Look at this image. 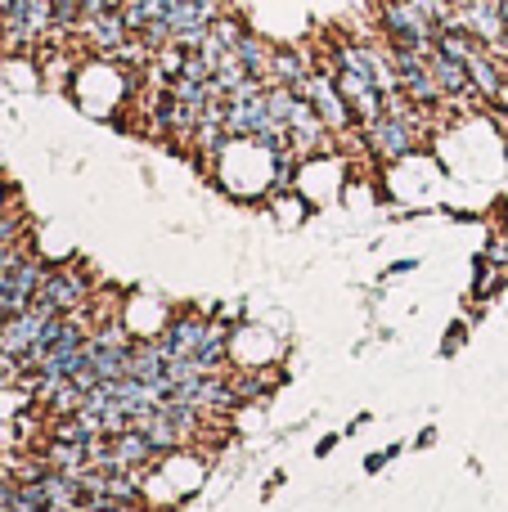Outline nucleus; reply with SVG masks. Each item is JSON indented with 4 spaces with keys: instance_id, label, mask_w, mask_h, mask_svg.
<instances>
[{
    "instance_id": "f257e3e1",
    "label": "nucleus",
    "mask_w": 508,
    "mask_h": 512,
    "mask_svg": "<svg viewBox=\"0 0 508 512\" xmlns=\"http://www.w3.org/2000/svg\"><path fill=\"white\" fill-rule=\"evenodd\" d=\"M356 140L365 144V153L374 162H383V167H396V162H410L414 153L428 149L432 135H423L419 126L401 122V117L383 113V117H374L369 126H356Z\"/></svg>"
},
{
    "instance_id": "f03ea898",
    "label": "nucleus",
    "mask_w": 508,
    "mask_h": 512,
    "mask_svg": "<svg viewBox=\"0 0 508 512\" xmlns=\"http://www.w3.org/2000/svg\"><path fill=\"white\" fill-rule=\"evenodd\" d=\"M378 41L387 50L432 54L437 50V27L410 5V0H378Z\"/></svg>"
},
{
    "instance_id": "7ed1b4c3",
    "label": "nucleus",
    "mask_w": 508,
    "mask_h": 512,
    "mask_svg": "<svg viewBox=\"0 0 508 512\" xmlns=\"http://www.w3.org/2000/svg\"><path fill=\"white\" fill-rule=\"evenodd\" d=\"M95 292H99V274L77 256V261H54L36 297L45 306H54L59 315H81L95 301Z\"/></svg>"
},
{
    "instance_id": "20e7f679",
    "label": "nucleus",
    "mask_w": 508,
    "mask_h": 512,
    "mask_svg": "<svg viewBox=\"0 0 508 512\" xmlns=\"http://www.w3.org/2000/svg\"><path fill=\"white\" fill-rule=\"evenodd\" d=\"M207 324H212V315H203V310H194V306L176 310V315H171L167 324L158 328V342H162V351H167L171 360H189V355L198 351V342H203Z\"/></svg>"
},
{
    "instance_id": "39448f33",
    "label": "nucleus",
    "mask_w": 508,
    "mask_h": 512,
    "mask_svg": "<svg viewBox=\"0 0 508 512\" xmlns=\"http://www.w3.org/2000/svg\"><path fill=\"white\" fill-rule=\"evenodd\" d=\"M77 36L99 54V59H117V54H122L126 45L135 41L131 27H126V18H122V9H113V14H104V18H90V23H81Z\"/></svg>"
},
{
    "instance_id": "423d86ee",
    "label": "nucleus",
    "mask_w": 508,
    "mask_h": 512,
    "mask_svg": "<svg viewBox=\"0 0 508 512\" xmlns=\"http://www.w3.org/2000/svg\"><path fill=\"white\" fill-rule=\"evenodd\" d=\"M455 23L459 27H468V32L477 36V41L491 50L495 41L504 36V9H500V0H464V5H455Z\"/></svg>"
},
{
    "instance_id": "0eeeda50",
    "label": "nucleus",
    "mask_w": 508,
    "mask_h": 512,
    "mask_svg": "<svg viewBox=\"0 0 508 512\" xmlns=\"http://www.w3.org/2000/svg\"><path fill=\"white\" fill-rule=\"evenodd\" d=\"M306 77H311V50H302V45H275V50H270L266 86H293V90H302Z\"/></svg>"
},
{
    "instance_id": "6e6552de",
    "label": "nucleus",
    "mask_w": 508,
    "mask_h": 512,
    "mask_svg": "<svg viewBox=\"0 0 508 512\" xmlns=\"http://www.w3.org/2000/svg\"><path fill=\"white\" fill-rule=\"evenodd\" d=\"M468 68V77H473V90L486 99V104H500V95H504V81H508V72H504V63L495 59V50H477L473 59L464 63Z\"/></svg>"
},
{
    "instance_id": "1a4fd4ad",
    "label": "nucleus",
    "mask_w": 508,
    "mask_h": 512,
    "mask_svg": "<svg viewBox=\"0 0 508 512\" xmlns=\"http://www.w3.org/2000/svg\"><path fill=\"white\" fill-rule=\"evenodd\" d=\"M32 454L54 472H86L90 468V445H72V441H59V436H41V445H36Z\"/></svg>"
},
{
    "instance_id": "9d476101",
    "label": "nucleus",
    "mask_w": 508,
    "mask_h": 512,
    "mask_svg": "<svg viewBox=\"0 0 508 512\" xmlns=\"http://www.w3.org/2000/svg\"><path fill=\"white\" fill-rule=\"evenodd\" d=\"M270 50H275V41H266L261 32H248L239 45H234V59L248 68V77H266L270 72Z\"/></svg>"
},
{
    "instance_id": "9b49d317",
    "label": "nucleus",
    "mask_w": 508,
    "mask_h": 512,
    "mask_svg": "<svg viewBox=\"0 0 508 512\" xmlns=\"http://www.w3.org/2000/svg\"><path fill=\"white\" fill-rule=\"evenodd\" d=\"M437 50L446 54V59H459V63H468L473 59L477 50H486L482 41H477L473 32H468V27H459V23H450L446 32H437Z\"/></svg>"
},
{
    "instance_id": "f8f14e48",
    "label": "nucleus",
    "mask_w": 508,
    "mask_h": 512,
    "mask_svg": "<svg viewBox=\"0 0 508 512\" xmlns=\"http://www.w3.org/2000/svg\"><path fill=\"white\" fill-rule=\"evenodd\" d=\"M32 239V216H27V207H9V212H0V248H14V243H27Z\"/></svg>"
},
{
    "instance_id": "ddd939ff",
    "label": "nucleus",
    "mask_w": 508,
    "mask_h": 512,
    "mask_svg": "<svg viewBox=\"0 0 508 512\" xmlns=\"http://www.w3.org/2000/svg\"><path fill=\"white\" fill-rule=\"evenodd\" d=\"M414 9H419L423 18H428L437 32H446L450 23H455V0H410Z\"/></svg>"
},
{
    "instance_id": "4468645a",
    "label": "nucleus",
    "mask_w": 508,
    "mask_h": 512,
    "mask_svg": "<svg viewBox=\"0 0 508 512\" xmlns=\"http://www.w3.org/2000/svg\"><path fill=\"white\" fill-rule=\"evenodd\" d=\"M464 337H468V324H464V319H455V324L446 328V342H441V355L450 360V355H455L459 346H464Z\"/></svg>"
},
{
    "instance_id": "2eb2a0df",
    "label": "nucleus",
    "mask_w": 508,
    "mask_h": 512,
    "mask_svg": "<svg viewBox=\"0 0 508 512\" xmlns=\"http://www.w3.org/2000/svg\"><path fill=\"white\" fill-rule=\"evenodd\" d=\"M9 207H18V185L0 176V212H9Z\"/></svg>"
},
{
    "instance_id": "dca6fc26",
    "label": "nucleus",
    "mask_w": 508,
    "mask_h": 512,
    "mask_svg": "<svg viewBox=\"0 0 508 512\" xmlns=\"http://www.w3.org/2000/svg\"><path fill=\"white\" fill-rule=\"evenodd\" d=\"M387 463H392V459H387V450H378V454H369V459H365V472H369V477H378Z\"/></svg>"
},
{
    "instance_id": "f3484780",
    "label": "nucleus",
    "mask_w": 508,
    "mask_h": 512,
    "mask_svg": "<svg viewBox=\"0 0 508 512\" xmlns=\"http://www.w3.org/2000/svg\"><path fill=\"white\" fill-rule=\"evenodd\" d=\"M338 441H342L338 432H329V436H324V441H315V459H324V454H333V450H338Z\"/></svg>"
},
{
    "instance_id": "a211bd4d",
    "label": "nucleus",
    "mask_w": 508,
    "mask_h": 512,
    "mask_svg": "<svg viewBox=\"0 0 508 512\" xmlns=\"http://www.w3.org/2000/svg\"><path fill=\"white\" fill-rule=\"evenodd\" d=\"M491 50H495V59H500V63H504V72H508V27H504V36L491 45Z\"/></svg>"
},
{
    "instance_id": "6ab92c4d",
    "label": "nucleus",
    "mask_w": 508,
    "mask_h": 512,
    "mask_svg": "<svg viewBox=\"0 0 508 512\" xmlns=\"http://www.w3.org/2000/svg\"><path fill=\"white\" fill-rule=\"evenodd\" d=\"M414 445H419V450H428V445H437V427H423V432L414 436Z\"/></svg>"
},
{
    "instance_id": "aec40b11",
    "label": "nucleus",
    "mask_w": 508,
    "mask_h": 512,
    "mask_svg": "<svg viewBox=\"0 0 508 512\" xmlns=\"http://www.w3.org/2000/svg\"><path fill=\"white\" fill-rule=\"evenodd\" d=\"M410 270H419V261H401V265H392V270H387V279H396V274H410Z\"/></svg>"
},
{
    "instance_id": "412c9836",
    "label": "nucleus",
    "mask_w": 508,
    "mask_h": 512,
    "mask_svg": "<svg viewBox=\"0 0 508 512\" xmlns=\"http://www.w3.org/2000/svg\"><path fill=\"white\" fill-rule=\"evenodd\" d=\"M495 207H500V216L508 221V194H504V198H500V203H495ZM504 230H508V225H504Z\"/></svg>"
},
{
    "instance_id": "4be33fe9",
    "label": "nucleus",
    "mask_w": 508,
    "mask_h": 512,
    "mask_svg": "<svg viewBox=\"0 0 508 512\" xmlns=\"http://www.w3.org/2000/svg\"><path fill=\"white\" fill-rule=\"evenodd\" d=\"M455 5H464V0H455Z\"/></svg>"
}]
</instances>
